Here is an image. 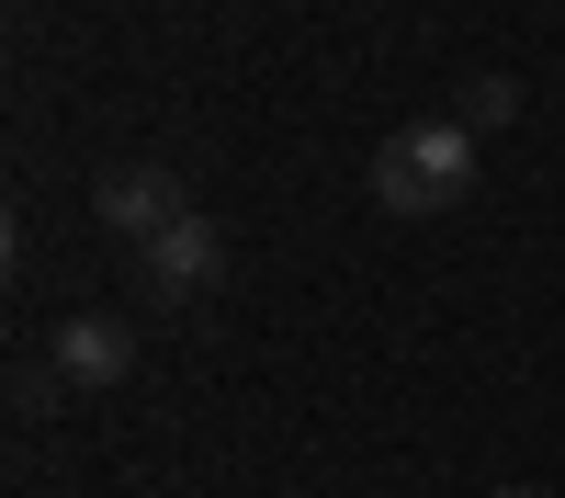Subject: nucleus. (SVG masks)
Instances as JSON below:
<instances>
[{"label": "nucleus", "instance_id": "nucleus-1", "mask_svg": "<svg viewBox=\"0 0 565 498\" xmlns=\"http://www.w3.org/2000/svg\"><path fill=\"white\" fill-rule=\"evenodd\" d=\"M463 193H476V136H463L452 114L396 125L385 148H373V204L385 215H452Z\"/></svg>", "mask_w": 565, "mask_h": 498}, {"label": "nucleus", "instance_id": "nucleus-2", "mask_svg": "<svg viewBox=\"0 0 565 498\" xmlns=\"http://www.w3.org/2000/svg\"><path fill=\"white\" fill-rule=\"evenodd\" d=\"M136 272H148V295H159V306H204V295L226 284V239H215V215L159 226V239L136 250Z\"/></svg>", "mask_w": 565, "mask_h": 498}, {"label": "nucleus", "instance_id": "nucleus-3", "mask_svg": "<svg viewBox=\"0 0 565 498\" xmlns=\"http://www.w3.org/2000/svg\"><path fill=\"white\" fill-rule=\"evenodd\" d=\"M90 215H103L114 239H136V250H148L159 226H181V215H193V193H181V181H170L159 159H125V170H103V193H90Z\"/></svg>", "mask_w": 565, "mask_h": 498}, {"label": "nucleus", "instance_id": "nucleus-4", "mask_svg": "<svg viewBox=\"0 0 565 498\" xmlns=\"http://www.w3.org/2000/svg\"><path fill=\"white\" fill-rule=\"evenodd\" d=\"M57 385H79V396H114L125 374H136V329L125 317H57Z\"/></svg>", "mask_w": 565, "mask_h": 498}, {"label": "nucleus", "instance_id": "nucleus-5", "mask_svg": "<svg viewBox=\"0 0 565 498\" xmlns=\"http://www.w3.org/2000/svg\"><path fill=\"white\" fill-rule=\"evenodd\" d=\"M509 114H521V80H498V68H487L476 91H463V114H452V125H463V136H487V125H509Z\"/></svg>", "mask_w": 565, "mask_h": 498}, {"label": "nucleus", "instance_id": "nucleus-6", "mask_svg": "<svg viewBox=\"0 0 565 498\" xmlns=\"http://www.w3.org/2000/svg\"><path fill=\"white\" fill-rule=\"evenodd\" d=\"M487 498H554V487H487Z\"/></svg>", "mask_w": 565, "mask_h": 498}]
</instances>
